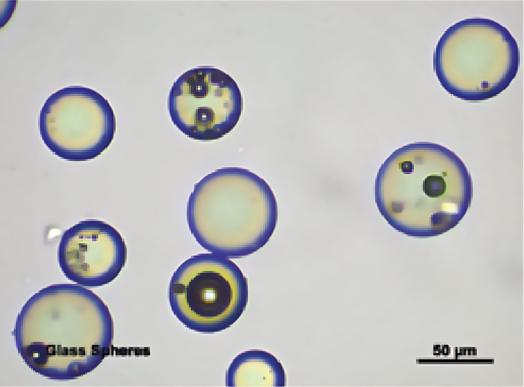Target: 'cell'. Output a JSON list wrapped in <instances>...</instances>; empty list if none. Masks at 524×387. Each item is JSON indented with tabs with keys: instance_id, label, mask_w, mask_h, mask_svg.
I'll return each instance as SVG.
<instances>
[{
	"instance_id": "52a82bcc",
	"label": "cell",
	"mask_w": 524,
	"mask_h": 387,
	"mask_svg": "<svg viewBox=\"0 0 524 387\" xmlns=\"http://www.w3.org/2000/svg\"><path fill=\"white\" fill-rule=\"evenodd\" d=\"M446 189V184L444 178L437 175L428 176L423 182V191L429 197H441L445 193Z\"/></svg>"
},
{
	"instance_id": "ba28073f",
	"label": "cell",
	"mask_w": 524,
	"mask_h": 387,
	"mask_svg": "<svg viewBox=\"0 0 524 387\" xmlns=\"http://www.w3.org/2000/svg\"><path fill=\"white\" fill-rule=\"evenodd\" d=\"M454 353L456 357L458 355H476V349L475 348H456Z\"/></svg>"
},
{
	"instance_id": "6da1fadb",
	"label": "cell",
	"mask_w": 524,
	"mask_h": 387,
	"mask_svg": "<svg viewBox=\"0 0 524 387\" xmlns=\"http://www.w3.org/2000/svg\"><path fill=\"white\" fill-rule=\"evenodd\" d=\"M189 230L212 253L228 258L254 253L275 229L278 209L269 186L242 168L216 170L202 179L189 197Z\"/></svg>"
},
{
	"instance_id": "3957f363",
	"label": "cell",
	"mask_w": 524,
	"mask_h": 387,
	"mask_svg": "<svg viewBox=\"0 0 524 387\" xmlns=\"http://www.w3.org/2000/svg\"><path fill=\"white\" fill-rule=\"evenodd\" d=\"M169 111L174 125L191 138L219 139L236 125L242 110L241 93L230 77L217 69L198 67L173 84Z\"/></svg>"
},
{
	"instance_id": "8992f818",
	"label": "cell",
	"mask_w": 524,
	"mask_h": 387,
	"mask_svg": "<svg viewBox=\"0 0 524 387\" xmlns=\"http://www.w3.org/2000/svg\"><path fill=\"white\" fill-rule=\"evenodd\" d=\"M225 382L227 386H285L286 376L274 355L251 350L234 358L226 372Z\"/></svg>"
},
{
	"instance_id": "5b68a950",
	"label": "cell",
	"mask_w": 524,
	"mask_h": 387,
	"mask_svg": "<svg viewBox=\"0 0 524 387\" xmlns=\"http://www.w3.org/2000/svg\"><path fill=\"white\" fill-rule=\"evenodd\" d=\"M58 262L70 280L86 286H100L116 278L127 257L125 241L105 222L81 221L63 233L58 247Z\"/></svg>"
},
{
	"instance_id": "7a4b0ae2",
	"label": "cell",
	"mask_w": 524,
	"mask_h": 387,
	"mask_svg": "<svg viewBox=\"0 0 524 387\" xmlns=\"http://www.w3.org/2000/svg\"><path fill=\"white\" fill-rule=\"evenodd\" d=\"M169 300L174 314L190 329L212 333L236 322L248 299L247 278L229 258L214 253L192 256L174 272Z\"/></svg>"
},
{
	"instance_id": "277c9868",
	"label": "cell",
	"mask_w": 524,
	"mask_h": 387,
	"mask_svg": "<svg viewBox=\"0 0 524 387\" xmlns=\"http://www.w3.org/2000/svg\"><path fill=\"white\" fill-rule=\"evenodd\" d=\"M73 88V101L68 87L70 104L67 100L65 105L55 93L63 104L62 108L48 98L58 108L46 101L39 119L40 134L46 146L60 158L88 161L101 154L112 142L115 119L109 103L100 94L88 88Z\"/></svg>"
},
{
	"instance_id": "9c48e42d",
	"label": "cell",
	"mask_w": 524,
	"mask_h": 387,
	"mask_svg": "<svg viewBox=\"0 0 524 387\" xmlns=\"http://www.w3.org/2000/svg\"><path fill=\"white\" fill-rule=\"evenodd\" d=\"M402 169L404 170V172H405V171H406V172L407 171H409L411 170V163L410 162H405L402 163Z\"/></svg>"
}]
</instances>
